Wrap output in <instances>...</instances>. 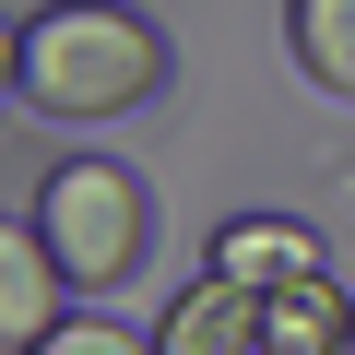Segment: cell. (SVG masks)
Wrapping results in <instances>:
<instances>
[{
	"mask_svg": "<svg viewBox=\"0 0 355 355\" xmlns=\"http://www.w3.org/2000/svg\"><path fill=\"white\" fill-rule=\"evenodd\" d=\"M12 60H24V107L36 119H130L142 95H166V36L119 0H48V12L12 24Z\"/></svg>",
	"mask_w": 355,
	"mask_h": 355,
	"instance_id": "6da1fadb",
	"label": "cell"
},
{
	"mask_svg": "<svg viewBox=\"0 0 355 355\" xmlns=\"http://www.w3.org/2000/svg\"><path fill=\"white\" fill-rule=\"evenodd\" d=\"M36 237L60 261L71 296H119L142 261H154V190H142V166L119 154H60L36 178Z\"/></svg>",
	"mask_w": 355,
	"mask_h": 355,
	"instance_id": "7a4b0ae2",
	"label": "cell"
},
{
	"mask_svg": "<svg viewBox=\"0 0 355 355\" xmlns=\"http://www.w3.org/2000/svg\"><path fill=\"white\" fill-rule=\"evenodd\" d=\"M214 272H225L237 296H284V284L331 272V237L296 225V214H225V225H214Z\"/></svg>",
	"mask_w": 355,
	"mask_h": 355,
	"instance_id": "3957f363",
	"label": "cell"
},
{
	"mask_svg": "<svg viewBox=\"0 0 355 355\" xmlns=\"http://www.w3.org/2000/svg\"><path fill=\"white\" fill-rule=\"evenodd\" d=\"M71 284H60V261H48V237H36V214H0V355H36L71 308H60Z\"/></svg>",
	"mask_w": 355,
	"mask_h": 355,
	"instance_id": "277c9868",
	"label": "cell"
},
{
	"mask_svg": "<svg viewBox=\"0 0 355 355\" xmlns=\"http://www.w3.org/2000/svg\"><path fill=\"white\" fill-rule=\"evenodd\" d=\"M249 343H261V296H237L225 272L178 284L166 320H154V355H249Z\"/></svg>",
	"mask_w": 355,
	"mask_h": 355,
	"instance_id": "5b68a950",
	"label": "cell"
},
{
	"mask_svg": "<svg viewBox=\"0 0 355 355\" xmlns=\"http://www.w3.org/2000/svg\"><path fill=\"white\" fill-rule=\"evenodd\" d=\"M261 355H355V284L308 272V284L261 296Z\"/></svg>",
	"mask_w": 355,
	"mask_h": 355,
	"instance_id": "8992f818",
	"label": "cell"
},
{
	"mask_svg": "<svg viewBox=\"0 0 355 355\" xmlns=\"http://www.w3.org/2000/svg\"><path fill=\"white\" fill-rule=\"evenodd\" d=\"M284 48L320 95H355V0H284Z\"/></svg>",
	"mask_w": 355,
	"mask_h": 355,
	"instance_id": "52a82bcc",
	"label": "cell"
},
{
	"mask_svg": "<svg viewBox=\"0 0 355 355\" xmlns=\"http://www.w3.org/2000/svg\"><path fill=\"white\" fill-rule=\"evenodd\" d=\"M36 355H154V343H142V331H119V320H95V308H71Z\"/></svg>",
	"mask_w": 355,
	"mask_h": 355,
	"instance_id": "ba28073f",
	"label": "cell"
},
{
	"mask_svg": "<svg viewBox=\"0 0 355 355\" xmlns=\"http://www.w3.org/2000/svg\"><path fill=\"white\" fill-rule=\"evenodd\" d=\"M24 95V60H12V24H0V107Z\"/></svg>",
	"mask_w": 355,
	"mask_h": 355,
	"instance_id": "9c48e42d",
	"label": "cell"
},
{
	"mask_svg": "<svg viewBox=\"0 0 355 355\" xmlns=\"http://www.w3.org/2000/svg\"><path fill=\"white\" fill-rule=\"evenodd\" d=\"M249 355H261V343H249Z\"/></svg>",
	"mask_w": 355,
	"mask_h": 355,
	"instance_id": "30bf717a",
	"label": "cell"
}]
</instances>
